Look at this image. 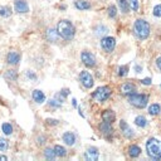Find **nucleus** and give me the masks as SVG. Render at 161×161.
<instances>
[{
  "instance_id": "1",
  "label": "nucleus",
  "mask_w": 161,
  "mask_h": 161,
  "mask_svg": "<svg viewBox=\"0 0 161 161\" xmlns=\"http://www.w3.org/2000/svg\"><path fill=\"white\" fill-rule=\"evenodd\" d=\"M57 32L58 34L65 39V40H72L73 37H74V33H75V29L73 27V24L68 20H60L57 25Z\"/></svg>"
},
{
  "instance_id": "2",
  "label": "nucleus",
  "mask_w": 161,
  "mask_h": 161,
  "mask_svg": "<svg viewBox=\"0 0 161 161\" xmlns=\"http://www.w3.org/2000/svg\"><path fill=\"white\" fill-rule=\"evenodd\" d=\"M146 151L147 155L153 160L161 158V141L157 138H148L146 142Z\"/></svg>"
},
{
  "instance_id": "3",
  "label": "nucleus",
  "mask_w": 161,
  "mask_h": 161,
  "mask_svg": "<svg viewBox=\"0 0 161 161\" xmlns=\"http://www.w3.org/2000/svg\"><path fill=\"white\" fill-rule=\"evenodd\" d=\"M133 32L138 39H146L150 35V24L143 19H137L133 25Z\"/></svg>"
},
{
  "instance_id": "4",
  "label": "nucleus",
  "mask_w": 161,
  "mask_h": 161,
  "mask_svg": "<svg viewBox=\"0 0 161 161\" xmlns=\"http://www.w3.org/2000/svg\"><path fill=\"white\" fill-rule=\"evenodd\" d=\"M128 102L137 108H145L147 106L148 97L146 95H141V93H132V95H130Z\"/></svg>"
},
{
  "instance_id": "5",
  "label": "nucleus",
  "mask_w": 161,
  "mask_h": 161,
  "mask_svg": "<svg viewBox=\"0 0 161 161\" xmlns=\"http://www.w3.org/2000/svg\"><path fill=\"white\" fill-rule=\"evenodd\" d=\"M111 96V90L108 88V87H100V88H97V91L93 93V97H95V100L96 101H98V102H103V101H106L108 97Z\"/></svg>"
},
{
  "instance_id": "6",
  "label": "nucleus",
  "mask_w": 161,
  "mask_h": 161,
  "mask_svg": "<svg viewBox=\"0 0 161 161\" xmlns=\"http://www.w3.org/2000/svg\"><path fill=\"white\" fill-rule=\"evenodd\" d=\"M101 47L106 52H112L116 47V39L113 37H105L101 39Z\"/></svg>"
},
{
  "instance_id": "7",
  "label": "nucleus",
  "mask_w": 161,
  "mask_h": 161,
  "mask_svg": "<svg viewBox=\"0 0 161 161\" xmlns=\"http://www.w3.org/2000/svg\"><path fill=\"white\" fill-rule=\"evenodd\" d=\"M80 59H82L83 64L88 68H92V67L96 65V57L90 52H83L82 54H80Z\"/></svg>"
},
{
  "instance_id": "8",
  "label": "nucleus",
  "mask_w": 161,
  "mask_h": 161,
  "mask_svg": "<svg viewBox=\"0 0 161 161\" xmlns=\"http://www.w3.org/2000/svg\"><path fill=\"white\" fill-rule=\"evenodd\" d=\"M79 78H80V83H82L86 88H92L93 87V77L87 70H83L82 73H80Z\"/></svg>"
},
{
  "instance_id": "9",
  "label": "nucleus",
  "mask_w": 161,
  "mask_h": 161,
  "mask_svg": "<svg viewBox=\"0 0 161 161\" xmlns=\"http://www.w3.org/2000/svg\"><path fill=\"white\" fill-rule=\"evenodd\" d=\"M98 156H100V152H98L97 147H88L85 153V157L88 161H96V160H98Z\"/></svg>"
},
{
  "instance_id": "10",
  "label": "nucleus",
  "mask_w": 161,
  "mask_h": 161,
  "mask_svg": "<svg viewBox=\"0 0 161 161\" xmlns=\"http://www.w3.org/2000/svg\"><path fill=\"white\" fill-rule=\"evenodd\" d=\"M14 8H15V12H18V13H28L29 12V7L25 3V0H15Z\"/></svg>"
},
{
  "instance_id": "11",
  "label": "nucleus",
  "mask_w": 161,
  "mask_h": 161,
  "mask_svg": "<svg viewBox=\"0 0 161 161\" xmlns=\"http://www.w3.org/2000/svg\"><path fill=\"white\" fill-rule=\"evenodd\" d=\"M120 127H121V131H122V133L127 137V138H131L132 136H133V130L125 122V121H121V123H120Z\"/></svg>"
},
{
  "instance_id": "12",
  "label": "nucleus",
  "mask_w": 161,
  "mask_h": 161,
  "mask_svg": "<svg viewBox=\"0 0 161 161\" xmlns=\"http://www.w3.org/2000/svg\"><path fill=\"white\" fill-rule=\"evenodd\" d=\"M135 91H136V87L132 83H125V85L121 86V92L126 96H130V95L135 93Z\"/></svg>"
},
{
  "instance_id": "13",
  "label": "nucleus",
  "mask_w": 161,
  "mask_h": 161,
  "mask_svg": "<svg viewBox=\"0 0 161 161\" xmlns=\"http://www.w3.org/2000/svg\"><path fill=\"white\" fill-rule=\"evenodd\" d=\"M102 120H103L105 122L112 123V122L116 120V115H115V112H113V111H111V110H106V111L102 113Z\"/></svg>"
},
{
  "instance_id": "14",
  "label": "nucleus",
  "mask_w": 161,
  "mask_h": 161,
  "mask_svg": "<svg viewBox=\"0 0 161 161\" xmlns=\"http://www.w3.org/2000/svg\"><path fill=\"white\" fill-rule=\"evenodd\" d=\"M63 141L68 146H73L75 142V135L73 132H65V133H63Z\"/></svg>"
},
{
  "instance_id": "15",
  "label": "nucleus",
  "mask_w": 161,
  "mask_h": 161,
  "mask_svg": "<svg viewBox=\"0 0 161 161\" xmlns=\"http://www.w3.org/2000/svg\"><path fill=\"white\" fill-rule=\"evenodd\" d=\"M32 97H33V100H34L37 103H43V102L45 101V95H44L42 91H39V90L33 91Z\"/></svg>"
},
{
  "instance_id": "16",
  "label": "nucleus",
  "mask_w": 161,
  "mask_h": 161,
  "mask_svg": "<svg viewBox=\"0 0 161 161\" xmlns=\"http://www.w3.org/2000/svg\"><path fill=\"white\" fill-rule=\"evenodd\" d=\"M19 59H20V55H19L18 53H15V52H10V53L8 54V57H7L8 63H9V64H12V65L18 64Z\"/></svg>"
},
{
  "instance_id": "17",
  "label": "nucleus",
  "mask_w": 161,
  "mask_h": 161,
  "mask_svg": "<svg viewBox=\"0 0 161 161\" xmlns=\"http://www.w3.org/2000/svg\"><path fill=\"white\" fill-rule=\"evenodd\" d=\"M75 8L79 9V10H88L91 8V4L88 2H86V0H77L75 2Z\"/></svg>"
},
{
  "instance_id": "18",
  "label": "nucleus",
  "mask_w": 161,
  "mask_h": 161,
  "mask_svg": "<svg viewBox=\"0 0 161 161\" xmlns=\"http://www.w3.org/2000/svg\"><path fill=\"white\" fill-rule=\"evenodd\" d=\"M140 153H141V148H140L138 146H136V145H131V146H130V148H128V155H130L131 157H137V156H140Z\"/></svg>"
},
{
  "instance_id": "19",
  "label": "nucleus",
  "mask_w": 161,
  "mask_h": 161,
  "mask_svg": "<svg viewBox=\"0 0 161 161\" xmlns=\"http://www.w3.org/2000/svg\"><path fill=\"white\" fill-rule=\"evenodd\" d=\"M160 111H161V107H160V105H157V103H152L151 106H148V113H150L151 116L158 115Z\"/></svg>"
},
{
  "instance_id": "20",
  "label": "nucleus",
  "mask_w": 161,
  "mask_h": 161,
  "mask_svg": "<svg viewBox=\"0 0 161 161\" xmlns=\"http://www.w3.org/2000/svg\"><path fill=\"white\" fill-rule=\"evenodd\" d=\"M100 128H101V131L105 133V135H110V133H112V127H111V123H108V122H105L103 121V123H101L100 125Z\"/></svg>"
},
{
  "instance_id": "21",
  "label": "nucleus",
  "mask_w": 161,
  "mask_h": 161,
  "mask_svg": "<svg viewBox=\"0 0 161 161\" xmlns=\"http://www.w3.org/2000/svg\"><path fill=\"white\" fill-rule=\"evenodd\" d=\"M117 3H118V7L122 13H127L130 10V3L127 0H117Z\"/></svg>"
},
{
  "instance_id": "22",
  "label": "nucleus",
  "mask_w": 161,
  "mask_h": 161,
  "mask_svg": "<svg viewBox=\"0 0 161 161\" xmlns=\"http://www.w3.org/2000/svg\"><path fill=\"white\" fill-rule=\"evenodd\" d=\"M58 32L54 30V29H48L47 30V38L49 39V42H55L57 38H58Z\"/></svg>"
},
{
  "instance_id": "23",
  "label": "nucleus",
  "mask_w": 161,
  "mask_h": 161,
  "mask_svg": "<svg viewBox=\"0 0 161 161\" xmlns=\"http://www.w3.org/2000/svg\"><path fill=\"white\" fill-rule=\"evenodd\" d=\"M54 152H55V155L59 156V157H63V156H65V153H67L65 148H64L63 146H60V145H55V146H54Z\"/></svg>"
},
{
  "instance_id": "24",
  "label": "nucleus",
  "mask_w": 161,
  "mask_h": 161,
  "mask_svg": "<svg viewBox=\"0 0 161 161\" xmlns=\"http://www.w3.org/2000/svg\"><path fill=\"white\" fill-rule=\"evenodd\" d=\"M135 123H136L138 127H145V126L147 125V121H146V118H145L143 116H137V117L135 118Z\"/></svg>"
},
{
  "instance_id": "25",
  "label": "nucleus",
  "mask_w": 161,
  "mask_h": 161,
  "mask_svg": "<svg viewBox=\"0 0 161 161\" xmlns=\"http://www.w3.org/2000/svg\"><path fill=\"white\" fill-rule=\"evenodd\" d=\"M44 156H45V158H48V160H53V158H55V152H54V148H45V151H44Z\"/></svg>"
},
{
  "instance_id": "26",
  "label": "nucleus",
  "mask_w": 161,
  "mask_h": 161,
  "mask_svg": "<svg viewBox=\"0 0 161 161\" xmlns=\"http://www.w3.org/2000/svg\"><path fill=\"white\" fill-rule=\"evenodd\" d=\"M0 15H2L3 18H9V17L12 15V10H10V8H8V7H3L2 9H0Z\"/></svg>"
},
{
  "instance_id": "27",
  "label": "nucleus",
  "mask_w": 161,
  "mask_h": 161,
  "mask_svg": "<svg viewBox=\"0 0 161 161\" xmlns=\"http://www.w3.org/2000/svg\"><path fill=\"white\" fill-rule=\"evenodd\" d=\"M2 130H3V132H4L5 135H12V133H13V127H12L10 123H3Z\"/></svg>"
},
{
  "instance_id": "28",
  "label": "nucleus",
  "mask_w": 161,
  "mask_h": 161,
  "mask_svg": "<svg viewBox=\"0 0 161 161\" xmlns=\"http://www.w3.org/2000/svg\"><path fill=\"white\" fill-rule=\"evenodd\" d=\"M8 147H9L8 141L5 138H3V137H0V151H7Z\"/></svg>"
},
{
  "instance_id": "29",
  "label": "nucleus",
  "mask_w": 161,
  "mask_h": 161,
  "mask_svg": "<svg viewBox=\"0 0 161 161\" xmlns=\"http://www.w3.org/2000/svg\"><path fill=\"white\" fill-rule=\"evenodd\" d=\"M128 3H130V7L133 12L138 10V0H128Z\"/></svg>"
},
{
  "instance_id": "30",
  "label": "nucleus",
  "mask_w": 161,
  "mask_h": 161,
  "mask_svg": "<svg viewBox=\"0 0 161 161\" xmlns=\"http://www.w3.org/2000/svg\"><path fill=\"white\" fill-rule=\"evenodd\" d=\"M116 14H117V9H116V7H115V5H111V7L108 8V15H110L111 18H115V17H116Z\"/></svg>"
},
{
  "instance_id": "31",
  "label": "nucleus",
  "mask_w": 161,
  "mask_h": 161,
  "mask_svg": "<svg viewBox=\"0 0 161 161\" xmlns=\"http://www.w3.org/2000/svg\"><path fill=\"white\" fill-rule=\"evenodd\" d=\"M153 15L157 18H161V4H158L153 8Z\"/></svg>"
},
{
  "instance_id": "32",
  "label": "nucleus",
  "mask_w": 161,
  "mask_h": 161,
  "mask_svg": "<svg viewBox=\"0 0 161 161\" xmlns=\"http://www.w3.org/2000/svg\"><path fill=\"white\" fill-rule=\"evenodd\" d=\"M118 74H120L121 77H125V75L127 74V67H125V65H123V67H120V68H118Z\"/></svg>"
},
{
  "instance_id": "33",
  "label": "nucleus",
  "mask_w": 161,
  "mask_h": 161,
  "mask_svg": "<svg viewBox=\"0 0 161 161\" xmlns=\"http://www.w3.org/2000/svg\"><path fill=\"white\" fill-rule=\"evenodd\" d=\"M5 77H7V78H10L12 80H14V79L17 78V73H15L14 70H9V72L5 74Z\"/></svg>"
},
{
  "instance_id": "34",
  "label": "nucleus",
  "mask_w": 161,
  "mask_h": 161,
  "mask_svg": "<svg viewBox=\"0 0 161 161\" xmlns=\"http://www.w3.org/2000/svg\"><path fill=\"white\" fill-rule=\"evenodd\" d=\"M49 105H50V106H54V107H60L62 102L58 101V100H50V101H49Z\"/></svg>"
},
{
  "instance_id": "35",
  "label": "nucleus",
  "mask_w": 161,
  "mask_h": 161,
  "mask_svg": "<svg viewBox=\"0 0 161 161\" xmlns=\"http://www.w3.org/2000/svg\"><path fill=\"white\" fill-rule=\"evenodd\" d=\"M141 82L143 83V85H146V86H148V85H151L152 83V80H151V78H145V79H142Z\"/></svg>"
},
{
  "instance_id": "36",
  "label": "nucleus",
  "mask_w": 161,
  "mask_h": 161,
  "mask_svg": "<svg viewBox=\"0 0 161 161\" xmlns=\"http://www.w3.org/2000/svg\"><path fill=\"white\" fill-rule=\"evenodd\" d=\"M156 65H157L158 69H161V57H158V58L156 59Z\"/></svg>"
},
{
  "instance_id": "37",
  "label": "nucleus",
  "mask_w": 161,
  "mask_h": 161,
  "mask_svg": "<svg viewBox=\"0 0 161 161\" xmlns=\"http://www.w3.org/2000/svg\"><path fill=\"white\" fill-rule=\"evenodd\" d=\"M47 121H48V123H52V125H57L58 123L57 120H47Z\"/></svg>"
},
{
  "instance_id": "38",
  "label": "nucleus",
  "mask_w": 161,
  "mask_h": 161,
  "mask_svg": "<svg viewBox=\"0 0 161 161\" xmlns=\"http://www.w3.org/2000/svg\"><path fill=\"white\" fill-rule=\"evenodd\" d=\"M0 161H7V156L5 155H0Z\"/></svg>"
},
{
  "instance_id": "39",
  "label": "nucleus",
  "mask_w": 161,
  "mask_h": 161,
  "mask_svg": "<svg viewBox=\"0 0 161 161\" xmlns=\"http://www.w3.org/2000/svg\"><path fill=\"white\" fill-rule=\"evenodd\" d=\"M135 69H136V72H137V73H140V72H141V68H140V67H138V65H137V67H136V68H135Z\"/></svg>"
}]
</instances>
